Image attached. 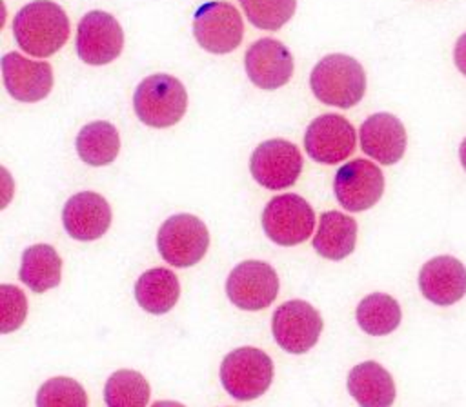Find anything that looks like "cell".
I'll list each match as a JSON object with an SVG mask.
<instances>
[{
	"label": "cell",
	"mask_w": 466,
	"mask_h": 407,
	"mask_svg": "<svg viewBox=\"0 0 466 407\" xmlns=\"http://www.w3.org/2000/svg\"><path fill=\"white\" fill-rule=\"evenodd\" d=\"M359 327L371 336H384L393 333L402 318L399 302L384 293H371L364 296L355 311Z\"/></svg>",
	"instance_id": "cell-24"
},
{
	"label": "cell",
	"mask_w": 466,
	"mask_h": 407,
	"mask_svg": "<svg viewBox=\"0 0 466 407\" xmlns=\"http://www.w3.org/2000/svg\"><path fill=\"white\" fill-rule=\"evenodd\" d=\"M273 380L271 358L257 347H238L220 363V382L229 396L249 402L262 396Z\"/></svg>",
	"instance_id": "cell-4"
},
{
	"label": "cell",
	"mask_w": 466,
	"mask_h": 407,
	"mask_svg": "<svg viewBox=\"0 0 466 407\" xmlns=\"http://www.w3.org/2000/svg\"><path fill=\"white\" fill-rule=\"evenodd\" d=\"M149 394L147 380L133 369L115 371L104 385V402L107 407H146Z\"/></svg>",
	"instance_id": "cell-25"
},
{
	"label": "cell",
	"mask_w": 466,
	"mask_h": 407,
	"mask_svg": "<svg viewBox=\"0 0 466 407\" xmlns=\"http://www.w3.org/2000/svg\"><path fill=\"white\" fill-rule=\"evenodd\" d=\"M357 144L353 125L340 114L326 113L317 116L304 133V149L319 164L333 165L346 160Z\"/></svg>",
	"instance_id": "cell-13"
},
{
	"label": "cell",
	"mask_w": 466,
	"mask_h": 407,
	"mask_svg": "<svg viewBox=\"0 0 466 407\" xmlns=\"http://www.w3.org/2000/svg\"><path fill=\"white\" fill-rule=\"evenodd\" d=\"M133 107L142 124L158 129L171 127L186 113L187 93L182 82L171 74H149L137 85Z\"/></svg>",
	"instance_id": "cell-3"
},
{
	"label": "cell",
	"mask_w": 466,
	"mask_h": 407,
	"mask_svg": "<svg viewBox=\"0 0 466 407\" xmlns=\"http://www.w3.org/2000/svg\"><path fill=\"white\" fill-rule=\"evenodd\" d=\"M453 60L455 65L459 67V71L462 74H466V33L459 36L457 44H455V51H453Z\"/></svg>",
	"instance_id": "cell-29"
},
{
	"label": "cell",
	"mask_w": 466,
	"mask_h": 407,
	"mask_svg": "<svg viewBox=\"0 0 466 407\" xmlns=\"http://www.w3.org/2000/svg\"><path fill=\"white\" fill-rule=\"evenodd\" d=\"M2 76L7 93L18 102H38L51 93L53 69L47 62H35L20 53L2 58Z\"/></svg>",
	"instance_id": "cell-16"
},
{
	"label": "cell",
	"mask_w": 466,
	"mask_h": 407,
	"mask_svg": "<svg viewBox=\"0 0 466 407\" xmlns=\"http://www.w3.org/2000/svg\"><path fill=\"white\" fill-rule=\"evenodd\" d=\"M244 67L248 78L257 87L273 91L289 82L293 74V56L282 42L260 38L248 47Z\"/></svg>",
	"instance_id": "cell-14"
},
{
	"label": "cell",
	"mask_w": 466,
	"mask_h": 407,
	"mask_svg": "<svg viewBox=\"0 0 466 407\" xmlns=\"http://www.w3.org/2000/svg\"><path fill=\"white\" fill-rule=\"evenodd\" d=\"M419 289L431 303L451 305L466 294V267L453 256H435L422 265Z\"/></svg>",
	"instance_id": "cell-17"
},
{
	"label": "cell",
	"mask_w": 466,
	"mask_h": 407,
	"mask_svg": "<svg viewBox=\"0 0 466 407\" xmlns=\"http://www.w3.org/2000/svg\"><path fill=\"white\" fill-rule=\"evenodd\" d=\"M260 222L271 242L289 247L309 238L315 227V213L302 196L284 193L266 204Z\"/></svg>",
	"instance_id": "cell-6"
},
{
	"label": "cell",
	"mask_w": 466,
	"mask_h": 407,
	"mask_svg": "<svg viewBox=\"0 0 466 407\" xmlns=\"http://www.w3.org/2000/svg\"><path fill=\"white\" fill-rule=\"evenodd\" d=\"M348 392L360 407H391L395 383L391 374L377 362L368 360L351 367L348 374Z\"/></svg>",
	"instance_id": "cell-19"
},
{
	"label": "cell",
	"mask_w": 466,
	"mask_h": 407,
	"mask_svg": "<svg viewBox=\"0 0 466 407\" xmlns=\"http://www.w3.org/2000/svg\"><path fill=\"white\" fill-rule=\"evenodd\" d=\"M151 407H184V405L173 400H162V402H155Z\"/></svg>",
	"instance_id": "cell-30"
},
{
	"label": "cell",
	"mask_w": 466,
	"mask_h": 407,
	"mask_svg": "<svg viewBox=\"0 0 466 407\" xmlns=\"http://www.w3.org/2000/svg\"><path fill=\"white\" fill-rule=\"evenodd\" d=\"M193 35L202 49L215 55L229 53L242 42V16L228 2H206L195 11Z\"/></svg>",
	"instance_id": "cell-10"
},
{
	"label": "cell",
	"mask_w": 466,
	"mask_h": 407,
	"mask_svg": "<svg viewBox=\"0 0 466 407\" xmlns=\"http://www.w3.org/2000/svg\"><path fill=\"white\" fill-rule=\"evenodd\" d=\"M180 296V283L173 271L153 267L142 273L135 283L137 303L151 314L169 313Z\"/></svg>",
	"instance_id": "cell-21"
},
{
	"label": "cell",
	"mask_w": 466,
	"mask_h": 407,
	"mask_svg": "<svg viewBox=\"0 0 466 407\" xmlns=\"http://www.w3.org/2000/svg\"><path fill=\"white\" fill-rule=\"evenodd\" d=\"M209 247V233L204 222L193 214L169 216L157 233V249L164 262L173 267L198 263Z\"/></svg>",
	"instance_id": "cell-5"
},
{
	"label": "cell",
	"mask_w": 466,
	"mask_h": 407,
	"mask_svg": "<svg viewBox=\"0 0 466 407\" xmlns=\"http://www.w3.org/2000/svg\"><path fill=\"white\" fill-rule=\"evenodd\" d=\"M66 233L80 242L100 238L111 225V207L107 200L93 191H82L67 198L62 209Z\"/></svg>",
	"instance_id": "cell-15"
},
{
	"label": "cell",
	"mask_w": 466,
	"mask_h": 407,
	"mask_svg": "<svg viewBox=\"0 0 466 407\" xmlns=\"http://www.w3.org/2000/svg\"><path fill=\"white\" fill-rule=\"evenodd\" d=\"M337 202L350 213L373 207L384 193V176L379 165L370 160L355 158L337 169L333 178Z\"/></svg>",
	"instance_id": "cell-11"
},
{
	"label": "cell",
	"mask_w": 466,
	"mask_h": 407,
	"mask_svg": "<svg viewBox=\"0 0 466 407\" xmlns=\"http://www.w3.org/2000/svg\"><path fill=\"white\" fill-rule=\"evenodd\" d=\"M459 158H461V164H462V167L466 171V138L462 140V144L459 147Z\"/></svg>",
	"instance_id": "cell-31"
},
{
	"label": "cell",
	"mask_w": 466,
	"mask_h": 407,
	"mask_svg": "<svg viewBox=\"0 0 466 407\" xmlns=\"http://www.w3.org/2000/svg\"><path fill=\"white\" fill-rule=\"evenodd\" d=\"M360 149L382 165L399 162L406 149V129L390 113H375L360 125Z\"/></svg>",
	"instance_id": "cell-18"
},
{
	"label": "cell",
	"mask_w": 466,
	"mask_h": 407,
	"mask_svg": "<svg viewBox=\"0 0 466 407\" xmlns=\"http://www.w3.org/2000/svg\"><path fill=\"white\" fill-rule=\"evenodd\" d=\"M226 294L233 305L244 311H260L279 294L275 269L260 260H246L235 265L226 280Z\"/></svg>",
	"instance_id": "cell-9"
},
{
	"label": "cell",
	"mask_w": 466,
	"mask_h": 407,
	"mask_svg": "<svg viewBox=\"0 0 466 407\" xmlns=\"http://www.w3.org/2000/svg\"><path fill=\"white\" fill-rule=\"evenodd\" d=\"M248 20L266 31L280 29L295 13L297 0H238Z\"/></svg>",
	"instance_id": "cell-27"
},
{
	"label": "cell",
	"mask_w": 466,
	"mask_h": 407,
	"mask_svg": "<svg viewBox=\"0 0 466 407\" xmlns=\"http://www.w3.org/2000/svg\"><path fill=\"white\" fill-rule=\"evenodd\" d=\"M320 313L304 300H289L273 313L271 333L275 342L291 354L309 351L322 333Z\"/></svg>",
	"instance_id": "cell-8"
},
{
	"label": "cell",
	"mask_w": 466,
	"mask_h": 407,
	"mask_svg": "<svg viewBox=\"0 0 466 407\" xmlns=\"http://www.w3.org/2000/svg\"><path fill=\"white\" fill-rule=\"evenodd\" d=\"M0 303H2V320H0V331L4 334L16 331L27 314V302L25 294L11 285V283H2L0 285Z\"/></svg>",
	"instance_id": "cell-28"
},
{
	"label": "cell",
	"mask_w": 466,
	"mask_h": 407,
	"mask_svg": "<svg viewBox=\"0 0 466 407\" xmlns=\"http://www.w3.org/2000/svg\"><path fill=\"white\" fill-rule=\"evenodd\" d=\"M309 87L322 104L350 109L364 96L366 74L355 58L333 53L315 64L309 74Z\"/></svg>",
	"instance_id": "cell-2"
},
{
	"label": "cell",
	"mask_w": 466,
	"mask_h": 407,
	"mask_svg": "<svg viewBox=\"0 0 466 407\" xmlns=\"http://www.w3.org/2000/svg\"><path fill=\"white\" fill-rule=\"evenodd\" d=\"M36 407H87V392L76 380L55 376L38 387Z\"/></svg>",
	"instance_id": "cell-26"
},
{
	"label": "cell",
	"mask_w": 466,
	"mask_h": 407,
	"mask_svg": "<svg viewBox=\"0 0 466 407\" xmlns=\"http://www.w3.org/2000/svg\"><path fill=\"white\" fill-rule=\"evenodd\" d=\"M249 171L253 180L269 191L288 189L302 171V156L295 144L284 138H271L255 147L249 158Z\"/></svg>",
	"instance_id": "cell-7"
},
{
	"label": "cell",
	"mask_w": 466,
	"mask_h": 407,
	"mask_svg": "<svg viewBox=\"0 0 466 407\" xmlns=\"http://www.w3.org/2000/svg\"><path fill=\"white\" fill-rule=\"evenodd\" d=\"M13 36L24 53L46 58L66 44L69 36V18L58 4L33 0L15 15Z\"/></svg>",
	"instance_id": "cell-1"
},
{
	"label": "cell",
	"mask_w": 466,
	"mask_h": 407,
	"mask_svg": "<svg viewBox=\"0 0 466 407\" xmlns=\"http://www.w3.org/2000/svg\"><path fill=\"white\" fill-rule=\"evenodd\" d=\"M75 147L82 162L93 167H102L116 158L120 151V136L111 122L96 120L78 131Z\"/></svg>",
	"instance_id": "cell-23"
},
{
	"label": "cell",
	"mask_w": 466,
	"mask_h": 407,
	"mask_svg": "<svg viewBox=\"0 0 466 407\" xmlns=\"http://www.w3.org/2000/svg\"><path fill=\"white\" fill-rule=\"evenodd\" d=\"M78 58L89 65L113 62L124 47V31L116 18L106 11H89L76 27Z\"/></svg>",
	"instance_id": "cell-12"
},
{
	"label": "cell",
	"mask_w": 466,
	"mask_h": 407,
	"mask_svg": "<svg viewBox=\"0 0 466 407\" xmlns=\"http://www.w3.org/2000/svg\"><path fill=\"white\" fill-rule=\"evenodd\" d=\"M357 242V222L339 211L320 214L319 229L313 236V249L328 260H342L353 253Z\"/></svg>",
	"instance_id": "cell-20"
},
{
	"label": "cell",
	"mask_w": 466,
	"mask_h": 407,
	"mask_svg": "<svg viewBox=\"0 0 466 407\" xmlns=\"http://www.w3.org/2000/svg\"><path fill=\"white\" fill-rule=\"evenodd\" d=\"M62 260L53 245L35 243L22 253L18 278L33 293H44L60 283Z\"/></svg>",
	"instance_id": "cell-22"
}]
</instances>
